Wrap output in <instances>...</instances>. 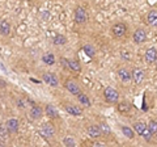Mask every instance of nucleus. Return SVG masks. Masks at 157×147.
I'll return each mask as SVG.
<instances>
[{
    "instance_id": "obj_15",
    "label": "nucleus",
    "mask_w": 157,
    "mask_h": 147,
    "mask_svg": "<svg viewBox=\"0 0 157 147\" xmlns=\"http://www.w3.org/2000/svg\"><path fill=\"white\" fill-rule=\"evenodd\" d=\"M46 113H47V116L52 117V118H58L59 117V112L52 104H47L46 105Z\"/></svg>"
},
{
    "instance_id": "obj_30",
    "label": "nucleus",
    "mask_w": 157,
    "mask_h": 147,
    "mask_svg": "<svg viewBox=\"0 0 157 147\" xmlns=\"http://www.w3.org/2000/svg\"><path fill=\"white\" fill-rule=\"evenodd\" d=\"M9 130L7 129V126H0V137H3V138H6L8 135Z\"/></svg>"
},
{
    "instance_id": "obj_28",
    "label": "nucleus",
    "mask_w": 157,
    "mask_h": 147,
    "mask_svg": "<svg viewBox=\"0 0 157 147\" xmlns=\"http://www.w3.org/2000/svg\"><path fill=\"white\" fill-rule=\"evenodd\" d=\"M100 130H101V133H104V134H110V127L107 126L106 124H101L100 125Z\"/></svg>"
},
{
    "instance_id": "obj_29",
    "label": "nucleus",
    "mask_w": 157,
    "mask_h": 147,
    "mask_svg": "<svg viewBox=\"0 0 157 147\" xmlns=\"http://www.w3.org/2000/svg\"><path fill=\"white\" fill-rule=\"evenodd\" d=\"M63 143H64L66 146H75V141H73L72 138H70V137H66L64 139H63Z\"/></svg>"
},
{
    "instance_id": "obj_3",
    "label": "nucleus",
    "mask_w": 157,
    "mask_h": 147,
    "mask_svg": "<svg viewBox=\"0 0 157 147\" xmlns=\"http://www.w3.org/2000/svg\"><path fill=\"white\" fill-rule=\"evenodd\" d=\"M111 32H113V34H114L115 37L121 38V37H123L124 34H126V32H127V26L124 25L123 22H118V24H115V25L111 28Z\"/></svg>"
},
{
    "instance_id": "obj_19",
    "label": "nucleus",
    "mask_w": 157,
    "mask_h": 147,
    "mask_svg": "<svg viewBox=\"0 0 157 147\" xmlns=\"http://www.w3.org/2000/svg\"><path fill=\"white\" fill-rule=\"evenodd\" d=\"M42 61L46 63V65H48V66H52L54 63H55V57H54V54H51V53H47V54H45V55L42 57Z\"/></svg>"
},
{
    "instance_id": "obj_31",
    "label": "nucleus",
    "mask_w": 157,
    "mask_h": 147,
    "mask_svg": "<svg viewBox=\"0 0 157 147\" xmlns=\"http://www.w3.org/2000/svg\"><path fill=\"white\" fill-rule=\"evenodd\" d=\"M121 54H122V57H123L124 59H131V55H130L128 53H127V50H123V51H122Z\"/></svg>"
},
{
    "instance_id": "obj_8",
    "label": "nucleus",
    "mask_w": 157,
    "mask_h": 147,
    "mask_svg": "<svg viewBox=\"0 0 157 147\" xmlns=\"http://www.w3.org/2000/svg\"><path fill=\"white\" fill-rule=\"evenodd\" d=\"M147 40V33L144 29H136L134 33V41L136 43H143Z\"/></svg>"
},
{
    "instance_id": "obj_33",
    "label": "nucleus",
    "mask_w": 157,
    "mask_h": 147,
    "mask_svg": "<svg viewBox=\"0 0 157 147\" xmlns=\"http://www.w3.org/2000/svg\"><path fill=\"white\" fill-rule=\"evenodd\" d=\"M18 106H20V108H24V106H25V105H24V101H22V100H18Z\"/></svg>"
},
{
    "instance_id": "obj_12",
    "label": "nucleus",
    "mask_w": 157,
    "mask_h": 147,
    "mask_svg": "<svg viewBox=\"0 0 157 147\" xmlns=\"http://www.w3.org/2000/svg\"><path fill=\"white\" fill-rule=\"evenodd\" d=\"M64 109L68 112V114H72V116H80L82 113V110L80 109V108L73 105V104H66Z\"/></svg>"
},
{
    "instance_id": "obj_7",
    "label": "nucleus",
    "mask_w": 157,
    "mask_h": 147,
    "mask_svg": "<svg viewBox=\"0 0 157 147\" xmlns=\"http://www.w3.org/2000/svg\"><path fill=\"white\" fill-rule=\"evenodd\" d=\"M131 77L134 79L136 84H140V83L144 80V71L141 70V68H135V70H132Z\"/></svg>"
},
{
    "instance_id": "obj_4",
    "label": "nucleus",
    "mask_w": 157,
    "mask_h": 147,
    "mask_svg": "<svg viewBox=\"0 0 157 147\" xmlns=\"http://www.w3.org/2000/svg\"><path fill=\"white\" fill-rule=\"evenodd\" d=\"M41 134L45 137V138H52L55 135V129L51 124H43L41 126Z\"/></svg>"
},
{
    "instance_id": "obj_5",
    "label": "nucleus",
    "mask_w": 157,
    "mask_h": 147,
    "mask_svg": "<svg viewBox=\"0 0 157 147\" xmlns=\"http://www.w3.org/2000/svg\"><path fill=\"white\" fill-rule=\"evenodd\" d=\"M75 20L78 24H82V22H85L88 20V14H86L84 8H81V7L76 8V11H75Z\"/></svg>"
},
{
    "instance_id": "obj_11",
    "label": "nucleus",
    "mask_w": 157,
    "mask_h": 147,
    "mask_svg": "<svg viewBox=\"0 0 157 147\" xmlns=\"http://www.w3.org/2000/svg\"><path fill=\"white\" fill-rule=\"evenodd\" d=\"M29 114H30V118H32V120H39V118L42 117V114H43L42 108H41V106L33 105L32 109H30V112H29Z\"/></svg>"
},
{
    "instance_id": "obj_27",
    "label": "nucleus",
    "mask_w": 157,
    "mask_h": 147,
    "mask_svg": "<svg viewBox=\"0 0 157 147\" xmlns=\"http://www.w3.org/2000/svg\"><path fill=\"white\" fill-rule=\"evenodd\" d=\"M148 129L151 130L152 134H155L156 131H157V121H151L149 125H148Z\"/></svg>"
},
{
    "instance_id": "obj_26",
    "label": "nucleus",
    "mask_w": 157,
    "mask_h": 147,
    "mask_svg": "<svg viewBox=\"0 0 157 147\" xmlns=\"http://www.w3.org/2000/svg\"><path fill=\"white\" fill-rule=\"evenodd\" d=\"M84 51H85L89 57H94V49H93L90 45H85V46H84Z\"/></svg>"
},
{
    "instance_id": "obj_25",
    "label": "nucleus",
    "mask_w": 157,
    "mask_h": 147,
    "mask_svg": "<svg viewBox=\"0 0 157 147\" xmlns=\"http://www.w3.org/2000/svg\"><path fill=\"white\" fill-rule=\"evenodd\" d=\"M140 135H143V138L145 141H151V138H152V133H151V130L148 129V127H145V129L143 130V133H141Z\"/></svg>"
},
{
    "instance_id": "obj_17",
    "label": "nucleus",
    "mask_w": 157,
    "mask_h": 147,
    "mask_svg": "<svg viewBox=\"0 0 157 147\" xmlns=\"http://www.w3.org/2000/svg\"><path fill=\"white\" fill-rule=\"evenodd\" d=\"M0 33L3 34V36H8L9 33H11V25H9L8 21H2L0 22Z\"/></svg>"
},
{
    "instance_id": "obj_6",
    "label": "nucleus",
    "mask_w": 157,
    "mask_h": 147,
    "mask_svg": "<svg viewBox=\"0 0 157 147\" xmlns=\"http://www.w3.org/2000/svg\"><path fill=\"white\" fill-rule=\"evenodd\" d=\"M66 88L68 89V92H70V93L75 95V96H77V95L81 92V89H80V87H78V84H77L76 81H73V80H68V81L66 83Z\"/></svg>"
},
{
    "instance_id": "obj_14",
    "label": "nucleus",
    "mask_w": 157,
    "mask_h": 147,
    "mask_svg": "<svg viewBox=\"0 0 157 147\" xmlns=\"http://www.w3.org/2000/svg\"><path fill=\"white\" fill-rule=\"evenodd\" d=\"M88 134H89V137H92V138H100L102 133L100 130V126L92 125V126L88 127Z\"/></svg>"
},
{
    "instance_id": "obj_34",
    "label": "nucleus",
    "mask_w": 157,
    "mask_h": 147,
    "mask_svg": "<svg viewBox=\"0 0 157 147\" xmlns=\"http://www.w3.org/2000/svg\"><path fill=\"white\" fill-rule=\"evenodd\" d=\"M156 63H157V59H156Z\"/></svg>"
},
{
    "instance_id": "obj_20",
    "label": "nucleus",
    "mask_w": 157,
    "mask_h": 147,
    "mask_svg": "<svg viewBox=\"0 0 157 147\" xmlns=\"http://www.w3.org/2000/svg\"><path fill=\"white\" fill-rule=\"evenodd\" d=\"M77 99H78V102L80 104H82V105H85V106H89L90 105V100H89V97H88L85 93H78L77 95Z\"/></svg>"
},
{
    "instance_id": "obj_23",
    "label": "nucleus",
    "mask_w": 157,
    "mask_h": 147,
    "mask_svg": "<svg viewBox=\"0 0 157 147\" xmlns=\"http://www.w3.org/2000/svg\"><path fill=\"white\" fill-rule=\"evenodd\" d=\"M145 124H144V122H136V124L134 125V129L137 131V133H139V134H141V133H143V130L145 129Z\"/></svg>"
},
{
    "instance_id": "obj_10",
    "label": "nucleus",
    "mask_w": 157,
    "mask_h": 147,
    "mask_svg": "<svg viewBox=\"0 0 157 147\" xmlns=\"http://www.w3.org/2000/svg\"><path fill=\"white\" fill-rule=\"evenodd\" d=\"M157 59V51L155 47H149L148 50L145 51V61L148 63H155Z\"/></svg>"
},
{
    "instance_id": "obj_18",
    "label": "nucleus",
    "mask_w": 157,
    "mask_h": 147,
    "mask_svg": "<svg viewBox=\"0 0 157 147\" xmlns=\"http://www.w3.org/2000/svg\"><path fill=\"white\" fill-rule=\"evenodd\" d=\"M147 20H148V24L152 26H157V11H151L147 16Z\"/></svg>"
},
{
    "instance_id": "obj_16",
    "label": "nucleus",
    "mask_w": 157,
    "mask_h": 147,
    "mask_svg": "<svg viewBox=\"0 0 157 147\" xmlns=\"http://www.w3.org/2000/svg\"><path fill=\"white\" fill-rule=\"evenodd\" d=\"M68 68H70V70H72L73 72H80V71H81L80 62H78V61H76V59L68 61Z\"/></svg>"
},
{
    "instance_id": "obj_32",
    "label": "nucleus",
    "mask_w": 157,
    "mask_h": 147,
    "mask_svg": "<svg viewBox=\"0 0 157 147\" xmlns=\"http://www.w3.org/2000/svg\"><path fill=\"white\" fill-rule=\"evenodd\" d=\"M60 61H62V62H60V63H62V66L64 67V68H68V61L66 59V58H62Z\"/></svg>"
},
{
    "instance_id": "obj_13",
    "label": "nucleus",
    "mask_w": 157,
    "mask_h": 147,
    "mask_svg": "<svg viewBox=\"0 0 157 147\" xmlns=\"http://www.w3.org/2000/svg\"><path fill=\"white\" fill-rule=\"evenodd\" d=\"M118 76H119V79L123 83H128L131 80V71L126 70V68H121L118 71Z\"/></svg>"
},
{
    "instance_id": "obj_2",
    "label": "nucleus",
    "mask_w": 157,
    "mask_h": 147,
    "mask_svg": "<svg viewBox=\"0 0 157 147\" xmlns=\"http://www.w3.org/2000/svg\"><path fill=\"white\" fill-rule=\"evenodd\" d=\"M42 80L46 83V84L51 85V87H58L59 85V80H58V76L52 72H45L42 75Z\"/></svg>"
},
{
    "instance_id": "obj_9",
    "label": "nucleus",
    "mask_w": 157,
    "mask_h": 147,
    "mask_svg": "<svg viewBox=\"0 0 157 147\" xmlns=\"http://www.w3.org/2000/svg\"><path fill=\"white\" fill-rule=\"evenodd\" d=\"M18 125H20V122H18L17 118H9L6 122V126L9 130V133H16V131L18 130Z\"/></svg>"
},
{
    "instance_id": "obj_35",
    "label": "nucleus",
    "mask_w": 157,
    "mask_h": 147,
    "mask_svg": "<svg viewBox=\"0 0 157 147\" xmlns=\"http://www.w3.org/2000/svg\"><path fill=\"white\" fill-rule=\"evenodd\" d=\"M156 133H157V131H156Z\"/></svg>"
},
{
    "instance_id": "obj_1",
    "label": "nucleus",
    "mask_w": 157,
    "mask_h": 147,
    "mask_svg": "<svg viewBox=\"0 0 157 147\" xmlns=\"http://www.w3.org/2000/svg\"><path fill=\"white\" fill-rule=\"evenodd\" d=\"M104 96L107 102H117L118 99H119V93H118V91L114 89V88L111 87H107L106 89L104 91Z\"/></svg>"
},
{
    "instance_id": "obj_24",
    "label": "nucleus",
    "mask_w": 157,
    "mask_h": 147,
    "mask_svg": "<svg viewBox=\"0 0 157 147\" xmlns=\"http://www.w3.org/2000/svg\"><path fill=\"white\" fill-rule=\"evenodd\" d=\"M118 108H119V110L122 112V113H127V112L130 110V105H128V102H121V104L118 105Z\"/></svg>"
},
{
    "instance_id": "obj_21",
    "label": "nucleus",
    "mask_w": 157,
    "mask_h": 147,
    "mask_svg": "<svg viewBox=\"0 0 157 147\" xmlns=\"http://www.w3.org/2000/svg\"><path fill=\"white\" fill-rule=\"evenodd\" d=\"M66 42H67V38L64 36H62V34H58V36H55V38H54V43H55V45H64Z\"/></svg>"
},
{
    "instance_id": "obj_22",
    "label": "nucleus",
    "mask_w": 157,
    "mask_h": 147,
    "mask_svg": "<svg viewBox=\"0 0 157 147\" xmlns=\"http://www.w3.org/2000/svg\"><path fill=\"white\" fill-rule=\"evenodd\" d=\"M122 131H123V134L127 137V138H130V139H132V138H134V130H132L131 127L123 126V127H122Z\"/></svg>"
}]
</instances>
